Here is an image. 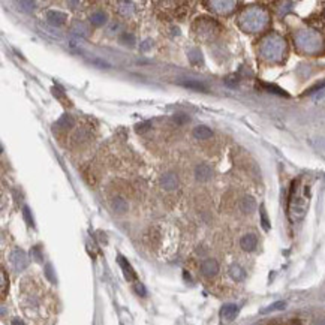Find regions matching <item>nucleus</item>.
<instances>
[{"instance_id": "39448f33", "label": "nucleus", "mask_w": 325, "mask_h": 325, "mask_svg": "<svg viewBox=\"0 0 325 325\" xmlns=\"http://www.w3.org/2000/svg\"><path fill=\"white\" fill-rule=\"evenodd\" d=\"M9 261H11V264H12V267H14L15 271H22V270L27 267V264H29L26 252L21 250V249H15V250L11 252Z\"/></svg>"}, {"instance_id": "a211bd4d", "label": "nucleus", "mask_w": 325, "mask_h": 325, "mask_svg": "<svg viewBox=\"0 0 325 325\" xmlns=\"http://www.w3.org/2000/svg\"><path fill=\"white\" fill-rule=\"evenodd\" d=\"M105 21H107V15L102 11H96L90 15V22L93 26H102L105 24Z\"/></svg>"}, {"instance_id": "2eb2a0df", "label": "nucleus", "mask_w": 325, "mask_h": 325, "mask_svg": "<svg viewBox=\"0 0 325 325\" xmlns=\"http://www.w3.org/2000/svg\"><path fill=\"white\" fill-rule=\"evenodd\" d=\"M194 136H195L196 139H210V138L213 136V130H212L210 128L201 125V126H196V128L194 129Z\"/></svg>"}, {"instance_id": "9b49d317", "label": "nucleus", "mask_w": 325, "mask_h": 325, "mask_svg": "<svg viewBox=\"0 0 325 325\" xmlns=\"http://www.w3.org/2000/svg\"><path fill=\"white\" fill-rule=\"evenodd\" d=\"M74 117L72 115H69V114H63L62 117L54 123V129H59V130H67V129H71V128H74Z\"/></svg>"}, {"instance_id": "72a5a7b5", "label": "nucleus", "mask_w": 325, "mask_h": 325, "mask_svg": "<svg viewBox=\"0 0 325 325\" xmlns=\"http://www.w3.org/2000/svg\"><path fill=\"white\" fill-rule=\"evenodd\" d=\"M316 325H325V319H322V321L316 322Z\"/></svg>"}, {"instance_id": "aec40b11", "label": "nucleus", "mask_w": 325, "mask_h": 325, "mask_svg": "<svg viewBox=\"0 0 325 325\" xmlns=\"http://www.w3.org/2000/svg\"><path fill=\"white\" fill-rule=\"evenodd\" d=\"M285 307H286V303H285V301H276V303H273V304L267 306L265 309H262L261 313H262V315H267V313H271V312L283 310Z\"/></svg>"}, {"instance_id": "c756f323", "label": "nucleus", "mask_w": 325, "mask_h": 325, "mask_svg": "<svg viewBox=\"0 0 325 325\" xmlns=\"http://www.w3.org/2000/svg\"><path fill=\"white\" fill-rule=\"evenodd\" d=\"M45 270H46V277H48L51 282H56V279L53 277V270H51V265L48 264V265L45 267Z\"/></svg>"}, {"instance_id": "ddd939ff", "label": "nucleus", "mask_w": 325, "mask_h": 325, "mask_svg": "<svg viewBox=\"0 0 325 325\" xmlns=\"http://www.w3.org/2000/svg\"><path fill=\"white\" fill-rule=\"evenodd\" d=\"M160 184L165 191H174L178 186V178L174 174H165L160 178Z\"/></svg>"}, {"instance_id": "c85d7f7f", "label": "nucleus", "mask_w": 325, "mask_h": 325, "mask_svg": "<svg viewBox=\"0 0 325 325\" xmlns=\"http://www.w3.org/2000/svg\"><path fill=\"white\" fill-rule=\"evenodd\" d=\"M32 255H33V257H35V260H36L38 262H41V261H42V257H41L39 247H33V250H32Z\"/></svg>"}, {"instance_id": "412c9836", "label": "nucleus", "mask_w": 325, "mask_h": 325, "mask_svg": "<svg viewBox=\"0 0 325 325\" xmlns=\"http://www.w3.org/2000/svg\"><path fill=\"white\" fill-rule=\"evenodd\" d=\"M53 95L59 99V101H62L65 105H67L69 104V99L66 98V95H65V91H63V88L62 87H59V86H53Z\"/></svg>"}, {"instance_id": "dca6fc26", "label": "nucleus", "mask_w": 325, "mask_h": 325, "mask_svg": "<svg viewBox=\"0 0 325 325\" xmlns=\"http://www.w3.org/2000/svg\"><path fill=\"white\" fill-rule=\"evenodd\" d=\"M229 276L234 279L236 282H241L243 279L246 277V271L243 270V267L241 265H238V264H232L231 267H229Z\"/></svg>"}, {"instance_id": "6ab92c4d", "label": "nucleus", "mask_w": 325, "mask_h": 325, "mask_svg": "<svg viewBox=\"0 0 325 325\" xmlns=\"http://www.w3.org/2000/svg\"><path fill=\"white\" fill-rule=\"evenodd\" d=\"M181 86L186 87V88H191V90H196V91H207V86L202 84V83H199V81H195V80L183 81Z\"/></svg>"}, {"instance_id": "f257e3e1", "label": "nucleus", "mask_w": 325, "mask_h": 325, "mask_svg": "<svg viewBox=\"0 0 325 325\" xmlns=\"http://www.w3.org/2000/svg\"><path fill=\"white\" fill-rule=\"evenodd\" d=\"M309 207V188H300V181L292 183V189L288 201V215L292 223H297L307 213Z\"/></svg>"}, {"instance_id": "7c9ffc66", "label": "nucleus", "mask_w": 325, "mask_h": 325, "mask_svg": "<svg viewBox=\"0 0 325 325\" xmlns=\"http://www.w3.org/2000/svg\"><path fill=\"white\" fill-rule=\"evenodd\" d=\"M18 5H20V6H27L26 11H33V9H35V3H33V2H20Z\"/></svg>"}, {"instance_id": "393cba45", "label": "nucleus", "mask_w": 325, "mask_h": 325, "mask_svg": "<svg viewBox=\"0 0 325 325\" xmlns=\"http://www.w3.org/2000/svg\"><path fill=\"white\" fill-rule=\"evenodd\" d=\"M264 87H267L268 90H270V93H276V95H281V96H288L286 93L282 90V88H279V87H276V86H268V84H264Z\"/></svg>"}, {"instance_id": "4468645a", "label": "nucleus", "mask_w": 325, "mask_h": 325, "mask_svg": "<svg viewBox=\"0 0 325 325\" xmlns=\"http://www.w3.org/2000/svg\"><path fill=\"white\" fill-rule=\"evenodd\" d=\"M240 208H241L243 213L250 215V213H253L255 210H257V201H255L252 196H244L240 202Z\"/></svg>"}, {"instance_id": "423d86ee", "label": "nucleus", "mask_w": 325, "mask_h": 325, "mask_svg": "<svg viewBox=\"0 0 325 325\" xmlns=\"http://www.w3.org/2000/svg\"><path fill=\"white\" fill-rule=\"evenodd\" d=\"M201 273L205 276V277H215L217 273H219V264L216 260H205L202 261L201 264Z\"/></svg>"}, {"instance_id": "0eeeda50", "label": "nucleus", "mask_w": 325, "mask_h": 325, "mask_svg": "<svg viewBox=\"0 0 325 325\" xmlns=\"http://www.w3.org/2000/svg\"><path fill=\"white\" fill-rule=\"evenodd\" d=\"M240 246L244 252H253L258 246V237L255 234H244L240 240Z\"/></svg>"}, {"instance_id": "cd10ccee", "label": "nucleus", "mask_w": 325, "mask_h": 325, "mask_svg": "<svg viewBox=\"0 0 325 325\" xmlns=\"http://www.w3.org/2000/svg\"><path fill=\"white\" fill-rule=\"evenodd\" d=\"M122 41H123V42H129V45H133V43H135L133 36H132V35H128V33H125V35L122 36Z\"/></svg>"}, {"instance_id": "7ed1b4c3", "label": "nucleus", "mask_w": 325, "mask_h": 325, "mask_svg": "<svg viewBox=\"0 0 325 325\" xmlns=\"http://www.w3.org/2000/svg\"><path fill=\"white\" fill-rule=\"evenodd\" d=\"M261 54L267 60H281L285 54V41L279 35H270L261 45Z\"/></svg>"}, {"instance_id": "5701e85b", "label": "nucleus", "mask_w": 325, "mask_h": 325, "mask_svg": "<svg viewBox=\"0 0 325 325\" xmlns=\"http://www.w3.org/2000/svg\"><path fill=\"white\" fill-rule=\"evenodd\" d=\"M8 286H9V281H8V276H6V271L2 268V298L6 297V292H8Z\"/></svg>"}, {"instance_id": "b1692460", "label": "nucleus", "mask_w": 325, "mask_h": 325, "mask_svg": "<svg viewBox=\"0 0 325 325\" xmlns=\"http://www.w3.org/2000/svg\"><path fill=\"white\" fill-rule=\"evenodd\" d=\"M261 222H262V226L265 231L270 229V222H268V217H267V212H265V207L261 205Z\"/></svg>"}, {"instance_id": "f3484780", "label": "nucleus", "mask_w": 325, "mask_h": 325, "mask_svg": "<svg viewBox=\"0 0 325 325\" xmlns=\"http://www.w3.org/2000/svg\"><path fill=\"white\" fill-rule=\"evenodd\" d=\"M112 210L115 212V213H119V215H123V213H126L128 212V202L123 199V198H114L112 199Z\"/></svg>"}, {"instance_id": "2f4dec72", "label": "nucleus", "mask_w": 325, "mask_h": 325, "mask_svg": "<svg viewBox=\"0 0 325 325\" xmlns=\"http://www.w3.org/2000/svg\"><path fill=\"white\" fill-rule=\"evenodd\" d=\"M12 325H24V322H22L21 319H18V318H17V319H14V321H12Z\"/></svg>"}, {"instance_id": "6e6552de", "label": "nucleus", "mask_w": 325, "mask_h": 325, "mask_svg": "<svg viewBox=\"0 0 325 325\" xmlns=\"http://www.w3.org/2000/svg\"><path fill=\"white\" fill-rule=\"evenodd\" d=\"M117 261H119V264H120V267H122V270H123V274H125V277H126V281H129V282L135 281V279H136V273H135V270L132 268V265L128 262V260H126L125 257H122V255H119Z\"/></svg>"}, {"instance_id": "4be33fe9", "label": "nucleus", "mask_w": 325, "mask_h": 325, "mask_svg": "<svg viewBox=\"0 0 325 325\" xmlns=\"http://www.w3.org/2000/svg\"><path fill=\"white\" fill-rule=\"evenodd\" d=\"M22 216H24V220H26V223L29 225V226H35V223H33V217H32V212H30V208L26 205L24 208H22Z\"/></svg>"}, {"instance_id": "f8f14e48", "label": "nucleus", "mask_w": 325, "mask_h": 325, "mask_svg": "<svg viewBox=\"0 0 325 325\" xmlns=\"http://www.w3.org/2000/svg\"><path fill=\"white\" fill-rule=\"evenodd\" d=\"M212 175H213V171H212V168L208 167L207 164H201V165H198L196 170H195V177H196V180H199V181L210 180Z\"/></svg>"}, {"instance_id": "9d476101", "label": "nucleus", "mask_w": 325, "mask_h": 325, "mask_svg": "<svg viewBox=\"0 0 325 325\" xmlns=\"http://www.w3.org/2000/svg\"><path fill=\"white\" fill-rule=\"evenodd\" d=\"M238 315V306L237 304H225L223 307H222V310H220V316H222V319L223 321H234L236 319V316Z\"/></svg>"}, {"instance_id": "f03ea898", "label": "nucleus", "mask_w": 325, "mask_h": 325, "mask_svg": "<svg viewBox=\"0 0 325 325\" xmlns=\"http://www.w3.org/2000/svg\"><path fill=\"white\" fill-rule=\"evenodd\" d=\"M268 22V15L264 9L252 6L246 9L240 17V27L247 33H255L262 30Z\"/></svg>"}, {"instance_id": "20e7f679", "label": "nucleus", "mask_w": 325, "mask_h": 325, "mask_svg": "<svg viewBox=\"0 0 325 325\" xmlns=\"http://www.w3.org/2000/svg\"><path fill=\"white\" fill-rule=\"evenodd\" d=\"M297 45L306 53H318L322 48V39L312 32H303L297 36Z\"/></svg>"}, {"instance_id": "473e14b6", "label": "nucleus", "mask_w": 325, "mask_h": 325, "mask_svg": "<svg viewBox=\"0 0 325 325\" xmlns=\"http://www.w3.org/2000/svg\"><path fill=\"white\" fill-rule=\"evenodd\" d=\"M144 43H146V45H143V46H141V48H143V50H144V51H146V50H147V48H149V46H150V41H146V42H144Z\"/></svg>"}, {"instance_id": "1a4fd4ad", "label": "nucleus", "mask_w": 325, "mask_h": 325, "mask_svg": "<svg viewBox=\"0 0 325 325\" xmlns=\"http://www.w3.org/2000/svg\"><path fill=\"white\" fill-rule=\"evenodd\" d=\"M46 20H48L51 26H62L67 20V15L60 11H48L46 12Z\"/></svg>"}, {"instance_id": "bb28decb", "label": "nucleus", "mask_w": 325, "mask_h": 325, "mask_svg": "<svg viewBox=\"0 0 325 325\" xmlns=\"http://www.w3.org/2000/svg\"><path fill=\"white\" fill-rule=\"evenodd\" d=\"M135 291H136V294L138 295H141V297H146L147 295V291H146V288H144V285L143 283H135Z\"/></svg>"}, {"instance_id": "a878e982", "label": "nucleus", "mask_w": 325, "mask_h": 325, "mask_svg": "<svg viewBox=\"0 0 325 325\" xmlns=\"http://www.w3.org/2000/svg\"><path fill=\"white\" fill-rule=\"evenodd\" d=\"M72 32H75V33H81V35H86L87 29H86V26L83 24V22H75V24L72 26Z\"/></svg>"}]
</instances>
